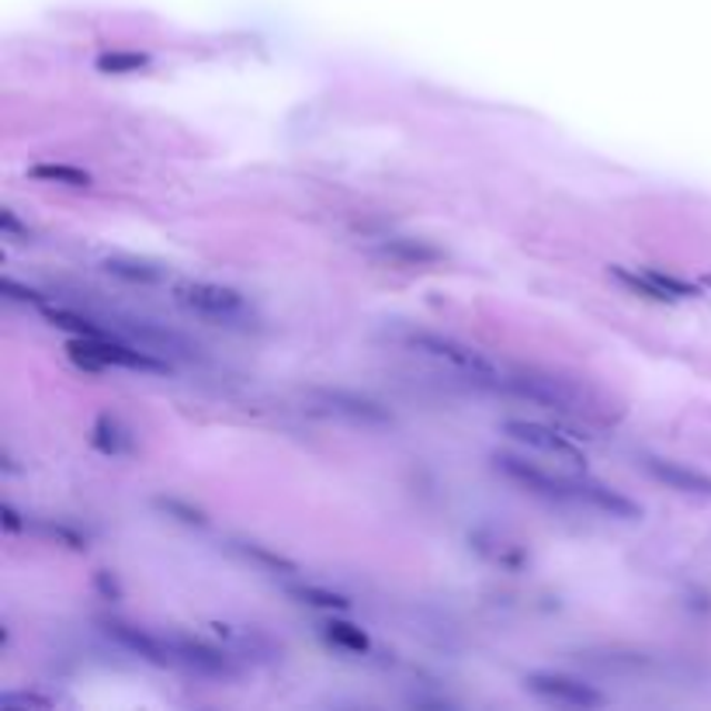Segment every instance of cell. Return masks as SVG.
I'll use <instances>...</instances> for the list:
<instances>
[{
    "label": "cell",
    "mask_w": 711,
    "mask_h": 711,
    "mask_svg": "<svg viewBox=\"0 0 711 711\" xmlns=\"http://www.w3.org/2000/svg\"><path fill=\"white\" fill-rule=\"evenodd\" d=\"M493 469L518 482V487L538 500H545L552 507H565V510H583V514H597V518H611V521H639L642 507L624 497L618 490H611L608 482L593 479L587 472H565V469H545L531 459H521V454L510 451H497L493 454Z\"/></svg>",
    "instance_id": "6da1fadb"
},
{
    "label": "cell",
    "mask_w": 711,
    "mask_h": 711,
    "mask_svg": "<svg viewBox=\"0 0 711 711\" xmlns=\"http://www.w3.org/2000/svg\"><path fill=\"white\" fill-rule=\"evenodd\" d=\"M395 340H400V344H403L410 354H417V358H423V361H431V364H438V368H448V372L462 375V379H469V382H475V385H493V389H497V382H500V375H503V368H497L487 354H479L475 348L462 344V340H454V337H444V333H438V330L410 327V330H403Z\"/></svg>",
    "instance_id": "7a4b0ae2"
},
{
    "label": "cell",
    "mask_w": 711,
    "mask_h": 711,
    "mask_svg": "<svg viewBox=\"0 0 711 711\" xmlns=\"http://www.w3.org/2000/svg\"><path fill=\"white\" fill-rule=\"evenodd\" d=\"M174 299H178V306L194 312L198 320H209L216 327L250 330L258 323L250 302L237 289H226V284H216V281H178Z\"/></svg>",
    "instance_id": "3957f363"
},
{
    "label": "cell",
    "mask_w": 711,
    "mask_h": 711,
    "mask_svg": "<svg viewBox=\"0 0 711 711\" xmlns=\"http://www.w3.org/2000/svg\"><path fill=\"white\" fill-rule=\"evenodd\" d=\"M500 392L518 395V400H528L542 410L562 413V417H577L587 413V392L573 382H565L559 375L549 372H531V368H521V372H503L497 382Z\"/></svg>",
    "instance_id": "277c9868"
},
{
    "label": "cell",
    "mask_w": 711,
    "mask_h": 711,
    "mask_svg": "<svg viewBox=\"0 0 711 711\" xmlns=\"http://www.w3.org/2000/svg\"><path fill=\"white\" fill-rule=\"evenodd\" d=\"M70 358L91 372H101V368H132V372H167V361L157 358L153 351H142L136 344H126V340H116V333L108 337H77L70 344Z\"/></svg>",
    "instance_id": "5b68a950"
},
{
    "label": "cell",
    "mask_w": 711,
    "mask_h": 711,
    "mask_svg": "<svg viewBox=\"0 0 711 711\" xmlns=\"http://www.w3.org/2000/svg\"><path fill=\"white\" fill-rule=\"evenodd\" d=\"M503 431L514 441H521V444H528L534 451H542V454H552V459H559L565 465H573V469L583 465V448L573 441L577 434H562V431H555V427L534 423V420H507Z\"/></svg>",
    "instance_id": "8992f818"
},
{
    "label": "cell",
    "mask_w": 711,
    "mask_h": 711,
    "mask_svg": "<svg viewBox=\"0 0 711 711\" xmlns=\"http://www.w3.org/2000/svg\"><path fill=\"white\" fill-rule=\"evenodd\" d=\"M524 688L534 698L565 704V708H604L608 704V698L597 688L583 684V680H573V677H562V673H528Z\"/></svg>",
    "instance_id": "52a82bcc"
},
{
    "label": "cell",
    "mask_w": 711,
    "mask_h": 711,
    "mask_svg": "<svg viewBox=\"0 0 711 711\" xmlns=\"http://www.w3.org/2000/svg\"><path fill=\"white\" fill-rule=\"evenodd\" d=\"M312 400L323 407V413L344 417L361 427H389L392 423V413L382 403L368 400V395H358V392H348V389H317Z\"/></svg>",
    "instance_id": "ba28073f"
},
{
    "label": "cell",
    "mask_w": 711,
    "mask_h": 711,
    "mask_svg": "<svg viewBox=\"0 0 711 711\" xmlns=\"http://www.w3.org/2000/svg\"><path fill=\"white\" fill-rule=\"evenodd\" d=\"M611 274L624 284L652 302H677V299H691L698 296V289L691 281H680L673 274H663L657 268H642V271H629V268H611Z\"/></svg>",
    "instance_id": "9c48e42d"
},
{
    "label": "cell",
    "mask_w": 711,
    "mask_h": 711,
    "mask_svg": "<svg viewBox=\"0 0 711 711\" xmlns=\"http://www.w3.org/2000/svg\"><path fill=\"white\" fill-rule=\"evenodd\" d=\"M642 469L663 482L667 490H677V493H688V497H711V475L708 472H698L684 462H673V459H657V454H645L642 459Z\"/></svg>",
    "instance_id": "30bf717a"
},
{
    "label": "cell",
    "mask_w": 711,
    "mask_h": 711,
    "mask_svg": "<svg viewBox=\"0 0 711 711\" xmlns=\"http://www.w3.org/2000/svg\"><path fill=\"white\" fill-rule=\"evenodd\" d=\"M91 438H94V448L104 451V454H111V459H122V454H129L136 448V438H132L129 427H122V420L108 417V413L98 417Z\"/></svg>",
    "instance_id": "8fae6325"
},
{
    "label": "cell",
    "mask_w": 711,
    "mask_h": 711,
    "mask_svg": "<svg viewBox=\"0 0 711 711\" xmlns=\"http://www.w3.org/2000/svg\"><path fill=\"white\" fill-rule=\"evenodd\" d=\"M101 268L111 278H122V281H132V284H157V281H163V268L160 264L139 261V258H108Z\"/></svg>",
    "instance_id": "7c38bea8"
},
{
    "label": "cell",
    "mask_w": 711,
    "mask_h": 711,
    "mask_svg": "<svg viewBox=\"0 0 711 711\" xmlns=\"http://www.w3.org/2000/svg\"><path fill=\"white\" fill-rule=\"evenodd\" d=\"M382 253H385L389 261H400V264H434V261H441V250L438 247L413 243V240H403V237L385 240Z\"/></svg>",
    "instance_id": "4fadbf2b"
},
{
    "label": "cell",
    "mask_w": 711,
    "mask_h": 711,
    "mask_svg": "<svg viewBox=\"0 0 711 711\" xmlns=\"http://www.w3.org/2000/svg\"><path fill=\"white\" fill-rule=\"evenodd\" d=\"M28 174H32L36 181H42V184H63V188H88L91 184L88 170L67 167V163H36Z\"/></svg>",
    "instance_id": "5bb4252c"
},
{
    "label": "cell",
    "mask_w": 711,
    "mask_h": 711,
    "mask_svg": "<svg viewBox=\"0 0 711 711\" xmlns=\"http://www.w3.org/2000/svg\"><path fill=\"white\" fill-rule=\"evenodd\" d=\"M323 639L333 649H344V652H368V649H372L368 635L358 629V624H348V621H327L323 624Z\"/></svg>",
    "instance_id": "9a60e30c"
},
{
    "label": "cell",
    "mask_w": 711,
    "mask_h": 711,
    "mask_svg": "<svg viewBox=\"0 0 711 711\" xmlns=\"http://www.w3.org/2000/svg\"><path fill=\"white\" fill-rule=\"evenodd\" d=\"M289 593L296 597L299 604H309V608H320V611H348V597H340L327 587H312V583H299V587H289Z\"/></svg>",
    "instance_id": "2e32d148"
},
{
    "label": "cell",
    "mask_w": 711,
    "mask_h": 711,
    "mask_svg": "<svg viewBox=\"0 0 711 711\" xmlns=\"http://www.w3.org/2000/svg\"><path fill=\"white\" fill-rule=\"evenodd\" d=\"M142 67H150L147 52H101L98 56L101 73H139Z\"/></svg>",
    "instance_id": "e0dca14e"
},
{
    "label": "cell",
    "mask_w": 711,
    "mask_h": 711,
    "mask_svg": "<svg viewBox=\"0 0 711 711\" xmlns=\"http://www.w3.org/2000/svg\"><path fill=\"white\" fill-rule=\"evenodd\" d=\"M233 552H240L247 562H258V565H264V569H271V573H296V565L289 562V559H281V555H274V552H268L264 545H258V542H233Z\"/></svg>",
    "instance_id": "ac0fdd59"
},
{
    "label": "cell",
    "mask_w": 711,
    "mask_h": 711,
    "mask_svg": "<svg viewBox=\"0 0 711 711\" xmlns=\"http://www.w3.org/2000/svg\"><path fill=\"white\" fill-rule=\"evenodd\" d=\"M4 299L11 302H32V306H42V296L36 289H24V284H18L14 278H4Z\"/></svg>",
    "instance_id": "d6986e66"
},
{
    "label": "cell",
    "mask_w": 711,
    "mask_h": 711,
    "mask_svg": "<svg viewBox=\"0 0 711 711\" xmlns=\"http://www.w3.org/2000/svg\"><path fill=\"white\" fill-rule=\"evenodd\" d=\"M0 230H4L8 240H32V230H28V226H21L11 209L0 212Z\"/></svg>",
    "instance_id": "ffe728a7"
},
{
    "label": "cell",
    "mask_w": 711,
    "mask_h": 711,
    "mask_svg": "<svg viewBox=\"0 0 711 711\" xmlns=\"http://www.w3.org/2000/svg\"><path fill=\"white\" fill-rule=\"evenodd\" d=\"M160 507L163 510H170V514H178L184 524H206V518H202V510H194V507H184V503H178V500H160Z\"/></svg>",
    "instance_id": "44dd1931"
},
{
    "label": "cell",
    "mask_w": 711,
    "mask_h": 711,
    "mask_svg": "<svg viewBox=\"0 0 711 711\" xmlns=\"http://www.w3.org/2000/svg\"><path fill=\"white\" fill-rule=\"evenodd\" d=\"M0 514H4V528H8V531H11V534H14V531H21V528H24V524H21V521H18V510H14V507H11V503H4V510H0Z\"/></svg>",
    "instance_id": "7402d4cb"
},
{
    "label": "cell",
    "mask_w": 711,
    "mask_h": 711,
    "mask_svg": "<svg viewBox=\"0 0 711 711\" xmlns=\"http://www.w3.org/2000/svg\"><path fill=\"white\" fill-rule=\"evenodd\" d=\"M708 284H711V278H708Z\"/></svg>",
    "instance_id": "603a6c76"
}]
</instances>
